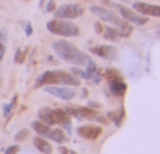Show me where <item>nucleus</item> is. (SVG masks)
<instances>
[{
	"instance_id": "nucleus-1",
	"label": "nucleus",
	"mask_w": 160,
	"mask_h": 154,
	"mask_svg": "<svg viewBox=\"0 0 160 154\" xmlns=\"http://www.w3.org/2000/svg\"><path fill=\"white\" fill-rule=\"evenodd\" d=\"M52 49L53 52L64 61L71 63L72 66H85L91 58L82 52V50H78L72 43L66 41V39H57L52 43Z\"/></svg>"
},
{
	"instance_id": "nucleus-2",
	"label": "nucleus",
	"mask_w": 160,
	"mask_h": 154,
	"mask_svg": "<svg viewBox=\"0 0 160 154\" xmlns=\"http://www.w3.org/2000/svg\"><path fill=\"white\" fill-rule=\"evenodd\" d=\"M44 85H71V87H77V85H80V77L74 75L71 71L69 72L60 71V69L44 71L35 80V88H39V87H44Z\"/></svg>"
},
{
	"instance_id": "nucleus-3",
	"label": "nucleus",
	"mask_w": 160,
	"mask_h": 154,
	"mask_svg": "<svg viewBox=\"0 0 160 154\" xmlns=\"http://www.w3.org/2000/svg\"><path fill=\"white\" fill-rule=\"evenodd\" d=\"M90 11H91L94 16H98L99 19H102V21H105V22H112L115 27H118L119 32H121V35H122V38L130 36V33H132V25H130L127 21H124L122 18H119L113 10L105 8V7H102V5H91V7H90Z\"/></svg>"
},
{
	"instance_id": "nucleus-4",
	"label": "nucleus",
	"mask_w": 160,
	"mask_h": 154,
	"mask_svg": "<svg viewBox=\"0 0 160 154\" xmlns=\"http://www.w3.org/2000/svg\"><path fill=\"white\" fill-rule=\"evenodd\" d=\"M47 30L53 35H58V36H64V38H69V36H77L80 33L78 27L74 24V22H69L68 19H52L47 22Z\"/></svg>"
},
{
	"instance_id": "nucleus-5",
	"label": "nucleus",
	"mask_w": 160,
	"mask_h": 154,
	"mask_svg": "<svg viewBox=\"0 0 160 154\" xmlns=\"http://www.w3.org/2000/svg\"><path fill=\"white\" fill-rule=\"evenodd\" d=\"M104 3H105L107 7H110V8L118 10L119 14H121V18H122L124 21H127L129 24H135V25H144V24H148V16L138 14V13H135L133 10H130V8H127V7H124V5L113 3V2H108V0H105Z\"/></svg>"
},
{
	"instance_id": "nucleus-6",
	"label": "nucleus",
	"mask_w": 160,
	"mask_h": 154,
	"mask_svg": "<svg viewBox=\"0 0 160 154\" xmlns=\"http://www.w3.org/2000/svg\"><path fill=\"white\" fill-rule=\"evenodd\" d=\"M57 19H77L85 13V8L80 3H63L52 11Z\"/></svg>"
},
{
	"instance_id": "nucleus-7",
	"label": "nucleus",
	"mask_w": 160,
	"mask_h": 154,
	"mask_svg": "<svg viewBox=\"0 0 160 154\" xmlns=\"http://www.w3.org/2000/svg\"><path fill=\"white\" fill-rule=\"evenodd\" d=\"M64 110L69 116H74L78 120H94L96 121L99 116V113L90 107H66Z\"/></svg>"
},
{
	"instance_id": "nucleus-8",
	"label": "nucleus",
	"mask_w": 160,
	"mask_h": 154,
	"mask_svg": "<svg viewBox=\"0 0 160 154\" xmlns=\"http://www.w3.org/2000/svg\"><path fill=\"white\" fill-rule=\"evenodd\" d=\"M44 91H47L49 95H53L55 98H60V99H63V101H71V99L75 98L74 88H69V87H61V85L44 87Z\"/></svg>"
},
{
	"instance_id": "nucleus-9",
	"label": "nucleus",
	"mask_w": 160,
	"mask_h": 154,
	"mask_svg": "<svg viewBox=\"0 0 160 154\" xmlns=\"http://www.w3.org/2000/svg\"><path fill=\"white\" fill-rule=\"evenodd\" d=\"M90 50H91V54H94L101 58H105V60H116V57H118V49L113 47V46L99 44V46L91 47Z\"/></svg>"
},
{
	"instance_id": "nucleus-10",
	"label": "nucleus",
	"mask_w": 160,
	"mask_h": 154,
	"mask_svg": "<svg viewBox=\"0 0 160 154\" xmlns=\"http://www.w3.org/2000/svg\"><path fill=\"white\" fill-rule=\"evenodd\" d=\"M77 134L82 138H87V140H96L102 134V127L101 126H93V124L78 126L77 127Z\"/></svg>"
},
{
	"instance_id": "nucleus-11",
	"label": "nucleus",
	"mask_w": 160,
	"mask_h": 154,
	"mask_svg": "<svg viewBox=\"0 0 160 154\" xmlns=\"http://www.w3.org/2000/svg\"><path fill=\"white\" fill-rule=\"evenodd\" d=\"M133 10L143 16H155L160 18V7L158 5H151V3H144V2H135L133 3Z\"/></svg>"
},
{
	"instance_id": "nucleus-12",
	"label": "nucleus",
	"mask_w": 160,
	"mask_h": 154,
	"mask_svg": "<svg viewBox=\"0 0 160 154\" xmlns=\"http://www.w3.org/2000/svg\"><path fill=\"white\" fill-rule=\"evenodd\" d=\"M108 90L112 91V95L121 98V96L126 95V91H127V85H126V82H122L119 77H118V79H112V80L108 82Z\"/></svg>"
},
{
	"instance_id": "nucleus-13",
	"label": "nucleus",
	"mask_w": 160,
	"mask_h": 154,
	"mask_svg": "<svg viewBox=\"0 0 160 154\" xmlns=\"http://www.w3.org/2000/svg\"><path fill=\"white\" fill-rule=\"evenodd\" d=\"M53 118H55V123L69 129L71 127V116L66 113L64 109H53Z\"/></svg>"
},
{
	"instance_id": "nucleus-14",
	"label": "nucleus",
	"mask_w": 160,
	"mask_h": 154,
	"mask_svg": "<svg viewBox=\"0 0 160 154\" xmlns=\"http://www.w3.org/2000/svg\"><path fill=\"white\" fill-rule=\"evenodd\" d=\"M38 116L42 123L49 124V126H53L57 124L55 123V118H53V109H49V107H42L38 110Z\"/></svg>"
},
{
	"instance_id": "nucleus-15",
	"label": "nucleus",
	"mask_w": 160,
	"mask_h": 154,
	"mask_svg": "<svg viewBox=\"0 0 160 154\" xmlns=\"http://www.w3.org/2000/svg\"><path fill=\"white\" fill-rule=\"evenodd\" d=\"M102 32H104V38L108 39V41H113V43H116V41H119V39L122 38V35H121V32H119L118 27L108 25V27H105Z\"/></svg>"
},
{
	"instance_id": "nucleus-16",
	"label": "nucleus",
	"mask_w": 160,
	"mask_h": 154,
	"mask_svg": "<svg viewBox=\"0 0 160 154\" xmlns=\"http://www.w3.org/2000/svg\"><path fill=\"white\" fill-rule=\"evenodd\" d=\"M32 129L38 134V135H41V137H49V134H50V126L49 124H46V123H42V121H32Z\"/></svg>"
},
{
	"instance_id": "nucleus-17",
	"label": "nucleus",
	"mask_w": 160,
	"mask_h": 154,
	"mask_svg": "<svg viewBox=\"0 0 160 154\" xmlns=\"http://www.w3.org/2000/svg\"><path fill=\"white\" fill-rule=\"evenodd\" d=\"M33 145H35L41 152H44V154H50V152H52V146H50V143H49L44 137H41V135H38V137L33 138Z\"/></svg>"
},
{
	"instance_id": "nucleus-18",
	"label": "nucleus",
	"mask_w": 160,
	"mask_h": 154,
	"mask_svg": "<svg viewBox=\"0 0 160 154\" xmlns=\"http://www.w3.org/2000/svg\"><path fill=\"white\" fill-rule=\"evenodd\" d=\"M47 138H50V140H53V141H57V143H64V141L68 140V137L64 135V132H63L61 129H52Z\"/></svg>"
},
{
	"instance_id": "nucleus-19",
	"label": "nucleus",
	"mask_w": 160,
	"mask_h": 154,
	"mask_svg": "<svg viewBox=\"0 0 160 154\" xmlns=\"http://www.w3.org/2000/svg\"><path fill=\"white\" fill-rule=\"evenodd\" d=\"M122 116H124V109H119V113H116V112H108V118H110L112 123H115L116 126L121 124Z\"/></svg>"
},
{
	"instance_id": "nucleus-20",
	"label": "nucleus",
	"mask_w": 160,
	"mask_h": 154,
	"mask_svg": "<svg viewBox=\"0 0 160 154\" xmlns=\"http://www.w3.org/2000/svg\"><path fill=\"white\" fill-rule=\"evenodd\" d=\"M25 57H27V47H19L16 50V55H14V61L18 64H22L25 61Z\"/></svg>"
},
{
	"instance_id": "nucleus-21",
	"label": "nucleus",
	"mask_w": 160,
	"mask_h": 154,
	"mask_svg": "<svg viewBox=\"0 0 160 154\" xmlns=\"http://www.w3.org/2000/svg\"><path fill=\"white\" fill-rule=\"evenodd\" d=\"M71 72H72L74 75L80 77V79H87V72H85V71H82L80 68H77V66H72V68H71Z\"/></svg>"
},
{
	"instance_id": "nucleus-22",
	"label": "nucleus",
	"mask_w": 160,
	"mask_h": 154,
	"mask_svg": "<svg viewBox=\"0 0 160 154\" xmlns=\"http://www.w3.org/2000/svg\"><path fill=\"white\" fill-rule=\"evenodd\" d=\"M28 137V129H21L16 135H14V140L16 141H21V140H25Z\"/></svg>"
},
{
	"instance_id": "nucleus-23",
	"label": "nucleus",
	"mask_w": 160,
	"mask_h": 154,
	"mask_svg": "<svg viewBox=\"0 0 160 154\" xmlns=\"http://www.w3.org/2000/svg\"><path fill=\"white\" fill-rule=\"evenodd\" d=\"M16 98H18V96H14V99H13L11 104H5V105H3V115H5V116H10V113H11V110H13V105H14V102H16Z\"/></svg>"
},
{
	"instance_id": "nucleus-24",
	"label": "nucleus",
	"mask_w": 160,
	"mask_h": 154,
	"mask_svg": "<svg viewBox=\"0 0 160 154\" xmlns=\"http://www.w3.org/2000/svg\"><path fill=\"white\" fill-rule=\"evenodd\" d=\"M55 8H57V5H55V0H49V2L46 3V7H44V11H46V13H52Z\"/></svg>"
},
{
	"instance_id": "nucleus-25",
	"label": "nucleus",
	"mask_w": 160,
	"mask_h": 154,
	"mask_svg": "<svg viewBox=\"0 0 160 154\" xmlns=\"http://www.w3.org/2000/svg\"><path fill=\"white\" fill-rule=\"evenodd\" d=\"M105 75H107V79H110V80H112V79H118V77H119L116 69H107V71H105Z\"/></svg>"
},
{
	"instance_id": "nucleus-26",
	"label": "nucleus",
	"mask_w": 160,
	"mask_h": 154,
	"mask_svg": "<svg viewBox=\"0 0 160 154\" xmlns=\"http://www.w3.org/2000/svg\"><path fill=\"white\" fill-rule=\"evenodd\" d=\"M19 149H21V146H19V145H11V146H8V148H7L5 154H18V152H19Z\"/></svg>"
},
{
	"instance_id": "nucleus-27",
	"label": "nucleus",
	"mask_w": 160,
	"mask_h": 154,
	"mask_svg": "<svg viewBox=\"0 0 160 154\" xmlns=\"http://www.w3.org/2000/svg\"><path fill=\"white\" fill-rule=\"evenodd\" d=\"M24 27H25V35H27V36H30V35L33 33L32 24H30V22H25V24H24Z\"/></svg>"
},
{
	"instance_id": "nucleus-28",
	"label": "nucleus",
	"mask_w": 160,
	"mask_h": 154,
	"mask_svg": "<svg viewBox=\"0 0 160 154\" xmlns=\"http://www.w3.org/2000/svg\"><path fill=\"white\" fill-rule=\"evenodd\" d=\"M7 28H2V30H0V43H5L7 41Z\"/></svg>"
},
{
	"instance_id": "nucleus-29",
	"label": "nucleus",
	"mask_w": 160,
	"mask_h": 154,
	"mask_svg": "<svg viewBox=\"0 0 160 154\" xmlns=\"http://www.w3.org/2000/svg\"><path fill=\"white\" fill-rule=\"evenodd\" d=\"M94 30H96V33H102V30H104L102 24H101V22H96V24H94Z\"/></svg>"
},
{
	"instance_id": "nucleus-30",
	"label": "nucleus",
	"mask_w": 160,
	"mask_h": 154,
	"mask_svg": "<svg viewBox=\"0 0 160 154\" xmlns=\"http://www.w3.org/2000/svg\"><path fill=\"white\" fill-rule=\"evenodd\" d=\"M5 44L3 43H0V61H2V58H3V55H5Z\"/></svg>"
},
{
	"instance_id": "nucleus-31",
	"label": "nucleus",
	"mask_w": 160,
	"mask_h": 154,
	"mask_svg": "<svg viewBox=\"0 0 160 154\" xmlns=\"http://www.w3.org/2000/svg\"><path fill=\"white\" fill-rule=\"evenodd\" d=\"M88 105H90V107H93V109H99V107H101V104H99V102H94V101H90V102H88Z\"/></svg>"
},
{
	"instance_id": "nucleus-32",
	"label": "nucleus",
	"mask_w": 160,
	"mask_h": 154,
	"mask_svg": "<svg viewBox=\"0 0 160 154\" xmlns=\"http://www.w3.org/2000/svg\"><path fill=\"white\" fill-rule=\"evenodd\" d=\"M82 98H83V99L88 98V90H83V91H82Z\"/></svg>"
},
{
	"instance_id": "nucleus-33",
	"label": "nucleus",
	"mask_w": 160,
	"mask_h": 154,
	"mask_svg": "<svg viewBox=\"0 0 160 154\" xmlns=\"http://www.w3.org/2000/svg\"><path fill=\"white\" fill-rule=\"evenodd\" d=\"M60 154H68V149L61 146V148H60Z\"/></svg>"
},
{
	"instance_id": "nucleus-34",
	"label": "nucleus",
	"mask_w": 160,
	"mask_h": 154,
	"mask_svg": "<svg viewBox=\"0 0 160 154\" xmlns=\"http://www.w3.org/2000/svg\"><path fill=\"white\" fill-rule=\"evenodd\" d=\"M44 2H46V0H41V2H39V5L42 7V5H44Z\"/></svg>"
},
{
	"instance_id": "nucleus-35",
	"label": "nucleus",
	"mask_w": 160,
	"mask_h": 154,
	"mask_svg": "<svg viewBox=\"0 0 160 154\" xmlns=\"http://www.w3.org/2000/svg\"><path fill=\"white\" fill-rule=\"evenodd\" d=\"M71 154H77V152H74V151H71Z\"/></svg>"
}]
</instances>
